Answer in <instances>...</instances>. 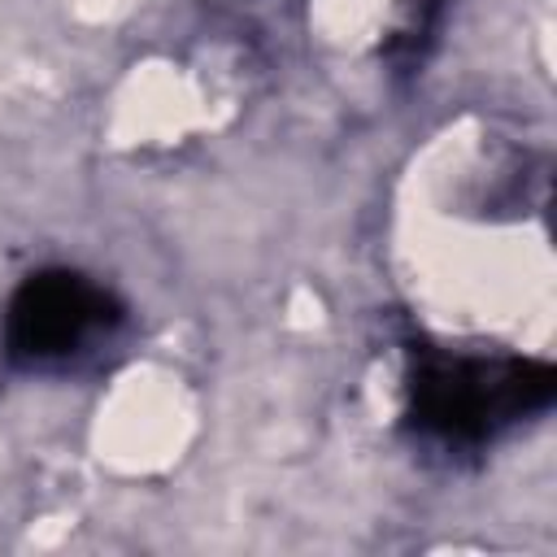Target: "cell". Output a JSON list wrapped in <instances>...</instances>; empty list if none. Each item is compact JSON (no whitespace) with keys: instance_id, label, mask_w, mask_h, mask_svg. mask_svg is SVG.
I'll list each match as a JSON object with an SVG mask.
<instances>
[{"instance_id":"1","label":"cell","mask_w":557,"mask_h":557,"mask_svg":"<svg viewBox=\"0 0 557 557\" xmlns=\"http://www.w3.org/2000/svg\"><path fill=\"white\" fill-rule=\"evenodd\" d=\"M413 422L448 444L492 435L500 422L553 396V370L527 361H474L426 352L413 366Z\"/></svg>"},{"instance_id":"2","label":"cell","mask_w":557,"mask_h":557,"mask_svg":"<svg viewBox=\"0 0 557 557\" xmlns=\"http://www.w3.org/2000/svg\"><path fill=\"white\" fill-rule=\"evenodd\" d=\"M113 322V300L83 274H39L9 305V348L22 361H61Z\"/></svg>"}]
</instances>
